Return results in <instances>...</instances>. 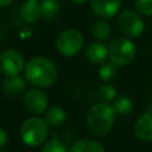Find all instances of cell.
Instances as JSON below:
<instances>
[{
	"label": "cell",
	"instance_id": "obj_1",
	"mask_svg": "<svg viewBox=\"0 0 152 152\" xmlns=\"http://www.w3.org/2000/svg\"><path fill=\"white\" fill-rule=\"evenodd\" d=\"M25 78L36 88H49L57 80V68L55 64L43 57L36 56L31 58L24 68Z\"/></svg>",
	"mask_w": 152,
	"mask_h": 152
},
{
	"label": "cell",
	"instance_id": "obj_2",
	"mask_svg": "<svg viewBox=\"0 0 152 152\" xmlns=\"http://www.w3.org/2000/svg\"><path fill=\"white\" fill-rule=\"evenodd\" d=\"M115 110L113 106L100 102L91 106L86 116V122L89 132L94 135H106L113 127L115 121Z\"/></svg>",
	"mask_w": 152,
	"mask_h": 152
},
{
	"label": "cell",
	"instance_id": "obj_3",
	"mask_svg": "<svg viewBox=\"0 0 152 152\" xmlns=\"http://www.w3.org/2000/svg\"><path fill=\"white\" fill-rule=\"evenodd\" d=\"M49 137V125L39 116L26 119L20 127V138L23 142L30 147H38L46 142Z\"/></svg>",
	"mask_w": 152,
	"mask_h": 152
},
{
	"label": "cell",
	"instance_id": "obj_4",
	"mask_svg": "<svg viewBox=\"0 0 152 152\" xmlns=\"http://www.w3.org/2000/svg\"><path fill=\"white\" fill-rule=\"evenodd\" d=\"M109 59L116 66H124L129 64L137 53L135 45L127 38H116L112 40L109 48Z\"/></svg>",
	"mask_w": 152,
	"mask_h": 152
},
{
	"label": "cell",
	"instance_id": "obj_5",
	"mask_svg": "<svg viewBox=\"0 0 152 152\" xmlns=\"http://www.w3.org/2000/svg\"><path fill=\"white\" fill-rule=\"evenodd\" d=\"M83 46V36L75 28H68L59 33L56 39V49L64 57H72Z\"/></svg>",
	"mask_w": 152,
	"mask_h": 152
},
{
	"label": "cell",
	"instance_id": "obj_6",
	"mask_svg": "<svg viewBox=\"0 0 152 152\" xmlns=\"http://www.w3.org/2000/svg\"><path fill=\"white\" fill-rule=\"evenodd\" d=\"M24 68V57L19 51L6 49L0 52V72L5 76H18Z\"/></svg>",
	"mask_w": 152,
	"mask_h": 152
},
{
	"label": "cell",
	"instance_id": "obj_7",
	"mask_svg": "<svg viewBox=\"0 0 152 152\" xmlns=\"http://www.w3.org/2000/svg\"><path fill=\"white\" fill-rule=\"evenodd\" d=\"M118 26L122 33L131 38H137L144 32V21L142 19L133 11L126 10L120 13L118 18Z\"/></svg>",
	"mask_w": 152,
	"mask_h": 152
},
{
	"label": "cell",
	"instance_id": "obj_8",
	"mask_svg": "<svg viewBox=\"0 0 152 152\" xmlns=\"http://www.w3.org/2000/svg\"><path fill=\"white\" fill-rule=\"evenodd\" d=\"M24 106L31 114H43L48 110L49 97L46 93L40 88H31L26 90L24 95Z\"/></svg>",
	"mask_w": 152,
	"mask_h": 152
},
{
	"label": "cell",
	"instance_id": "obj_9",
	"mask_svg": "<svg viewBox=\"0 0 152 152\" xmlns=\"http://www.w3.org/2000/svg\"><path fill=\"white\" fill-rule=\"evenodd\" d=\"M91 10L102 19L113 18L120 10V0H89Z\"/></svg>",
	"mask_w": 152,
	"mask_h": 152
},
{
	"label": "cell",
	"instance_id": "obj_10",
	"mask_svg": "<svg viewBox=\"0 0 152 152\" xmlns=\"http://www.w3.org/2000/svg\"><path fill=\"white\" fill-rule=\"evenodd\" d=\"M134 134L144 141H152V109L145 112L134 124Z\"/></svg>",
	"mask_w": 152,
	"mask_h": 152
},
{
	"label": "cell",
	"instance_id": "obj_11",
	"mask_svg": "<svg viewBox=\"0 0 152 152\" xmlns=\"http://www.w3.org/2000/svg\"><path fill=\"white\" fill-rule=\"evenodd\" d=\"M108 56H109V50L101 42H91L86 48V57L89 62L94 64L103 63Z\"/></svg>",
	"mask_w": 152,
	"mask_h": 152
},
{
	"label": "cell",
	"instance_id": "obj_12",
	"mask_svg": "<svg viewBox=\"0 0 152 152\" xmlns=\"http://www.w3.org/2000/svg\"><path fill=\"white\" fill-rule=\"evenodd\" d=\"M26 83L25 80L20 76H11L6 77L2 82V91L5 95L10 97H15L18 95H21L23 93H26Z\"/></svg>",
	"mask_w": 152,
	"mask_h": 152
},
{
	"label": "cell",
	"instance_id": "obj_13",
	"mask_svg": "<svg viewBox=\"0 0 152 152\" xmlns=\"http://www.w3.org/2000/svg\"><path fill=\"white\" fill-rule=\"evenodd\" d=\"M20 13L26 23H36L42 18V5L37 0H26L20 8Z\"/></svg>",
	"mask_w": 152,
	"mask_h": 152
},
{
	"label": "cell",
	"instance_id": "obj_14",
	"mask_svg": "<svg viewBox=\"0 0 152 152\" xmlns=\"http://www.w3.org/2000/svg\"><path fill=\"white\" fill-rule=\"evenodd\" d=\"M44 120L49 127H61L66 120V112L61 107H51L44 114Z\"/></svg>",
	"mask_w": 152,
	"mask_h": 152
},
{
	"label": "cell",
	"instance_id": "obj_15",
	"mask_svg": "<svg viewBox=\"0 0 152 152\" xmlns=\"http://www.w3.org/2000/svg\"><path fill=\"white\" fill-rule=\"evenodd\" d=\"M69 152H104V148L96 140L81 139L72 144Z\"/></svg>",
	"mask_w": 152,
	"mask_h": 152
},
{
	"label": "cell",
	"instance_id": "obj_16",
	"mask_svg": "<svg viewBox=\"0 0 152 152\" xmlns=\"http://www.w3.org/2000/svg\"><path fill=\"white\" fill-rule=\"evenodd\" d=\"M59 14V4L56 0H44L42 4V18L44 20H53Z\"/></svg>",
	"mask_w": 152,
	"mask_h": 152
},
{
	"label": "cell",
	"instance_id": "obj_17",
	"mask_svg": "<svg viewBox=\"0 0 152 152\" xmlns=\"http://www.w3.org/2000/svg\"><path fill=\"white\" fill-rule=\"evenodd\" d=\"M113 108L115 110L116 114L119 115H127L132 112L133 108V102L128 96L125 95H120L114 100L113 103Z\"/></svg>",
	"mask_w": 152,
	"mask_h": 152
},
{
	"label": "cell",
	"instance_id": "obj_18",
	"mask_svg": "<svg viewBox=\"0 0 152 152\" xmlns=\"http://www.w3.org/2000/svg\"><path fill=\"white\" fill-rule=\"evenodd\" d=\"M91 33H93L94 38H96L97 40H104L110 34V25L104 19L97 20L93 24Z\"/></svg>",
	"mask_w": 152,
	"mask_h": 152
},
{
	"label": "cell",
	"instance_id": "obj_19",
	"mask_svg": "<svg viewBox=\"0 0 152 152\" xmlns=\"http://www.w3.org/2000/svg\"><path fill=\"white\" fill-rule=\"evenodd\" d=\"M118 75L116 65L110 63H103L99 69V77L103 82H110L113 81Z\"/></svg>",
	"mask_w": 152,
	"mask_h": 152
},
{
	"label": "cell",
	"instance_id": "obj_20",
	"mask_svg": "<svg viewBox=\"0 0 152 152\" xmlns=\"http://www.w3.org/2000/svg\"><path fill=\"white\" fill-rule=\"evenodd\" d=\"M40 152H69V150L62 140H59L56 135H53L49 141H46L43 145Z\"/></svg>",
	"mask_w": 152,
	"mask_h": 152
},
{
	"label": "cell",
	"instance_id": "obj_21",
	"mask_svg": "<svg viewBox=\"0 0 152 152\" xmlns=\"http://www.w3.org/2000/svg\"><path fill=\"white\" fill-rule=\"evenodd\" d=\"M97 97L101 100V102L108 103L116 99V90L112 84L104 83L97 89Z\"/></svg>",
	"mask_w": 152,
	"mask_h": 152
},
{
	"label": "cell",
	"instance_id": "obj_22",
	"mask_svg": "<svg viewBox=\"0 0 152 152\" xmlns=\"http://www.w3.org/2000/svg\"><path fill=\"white\" fill-rule=\"evenodd\" d=\"M134 4L140 14L152 15V0H134Z\"/></svg>",
	"mask_w": 152,
	"mask_h": 152
},
{
	"label": "cell",
	"instance_id": "obj_23",
	"mask_svg": "<svg viewBox=\"0 0 152 152\" xmlns=\"http://www.w3.org/2000/svg\"><path fill=\"white\" fill-rule=\"evenodd\" d=\"M8 142V134L5 128L0 126V150H2Z\"/></svg>",
	"mask_w": 152,
	"mask_h": 152
},
{
	"label": "cell",
	"instance_id": "obj_24",
	"mask_svg": "<svg viewBox=\"0 0 152 152\" xmlns=\"http://www.w3.org/2000/svg\"><path fill=\"white\" fill-rule=\"evenodd\" d=\"M13 0H0V7H6L8 6Z\"/></svg>",
	"mask_w": 152,
	"mask_h": 152
},
{
	"label": "cell",
	"instance_id": "obj_25",
	"mask_svg": "<svg viewBox=\"0 0 152 152\" xmlns=\"http://www.w3.org/2000/svg\"><path fill=\"white\" fill-rule=\"evenodd\" d=\"M72 2H75V4H78V5H81V4H84L87 0H71Z\"/></svg>",
	"mask_w": 152,
	"mask_h": 152
},
{
	"label": "cell",
	"instance_id": "obj_26",
	"mask_svg": "<svg viewBox=\"0 0 152 152\" xmlns=\"http://www.w3.org/2000/svg\"><path fill=\"white\" fill-rule=\"evenodd\" d=\"M0 152H5V151H2V150H0Z\"/></svg>",
	"mask_w": 152,
	"mask_h": 152
},
{
	"label": "cell",
	"instance_id": "obj_27",
	"mask_svg": "<svg viewBox=\"0 0 152 152\" xmlns=\"http://www.w3.org/2000/svg\"><path fill=\"white\" fill-rule=\"evenodd\" d=\"M37 1H38V0H37Z\"/></svg>",
	"mask_w": 152,
	"mask_h": 152
}]
</instances>
